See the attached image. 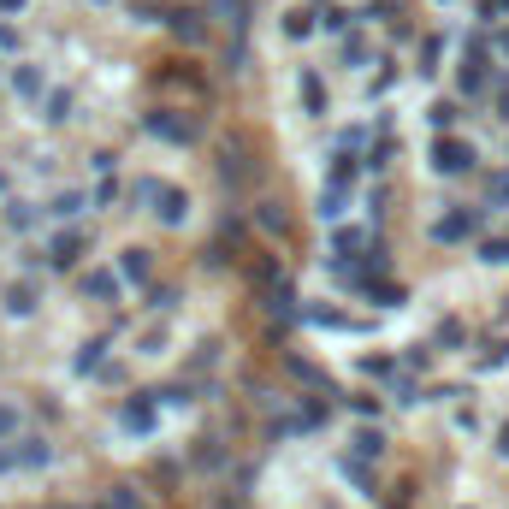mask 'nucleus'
I'll list each match as a JSON object with an SVG mask.
<instances>
[{"label":"nucleus","mask_w":509,"mask_h":509,"mask_svg":"<svg viewBox=\"0 0 509 509\" xmlns=\"http://www.w3.org/2000/svg\"><path fill=\"white\" fill-rule=\"evenodd\" d=\"M439 166H444V172H462V166H468V148H456V143L439 148Z\"/></svg>","instance_id":"obj_1"}]
</instances>
